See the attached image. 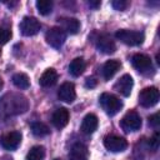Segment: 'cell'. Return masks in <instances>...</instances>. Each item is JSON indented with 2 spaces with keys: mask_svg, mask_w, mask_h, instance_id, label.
Instances as JSON below:
<instances>
[{
  "mask_svg": "<svg viewBox=\"0 0 160 160\" xmlns=\"http://www.w3.org/2000/svg\"><path fill=\"white\" fill-rule=\"evenodd\" d=\"M29 108V101L24 95L20 94H5L0 99V116L6 118L11 115H18L22 114L28 110Z\"/></svg>",
  "mask_w": 160,
  "mask_h": 160,
  "instance_id": "1",
  "label": "cell"
},
{
  "mask_svg": "<svg viewBox=\"0 0 160 160\" xmlns=\"http://www.w3.org/2000/svg\"><path fill=\"white\" fill-rule=\"evenodd\" d=\"M99 101H100V105H101L102 110H104L108 115H110V116L118 114V112L121 110V108H122L121 100H120L119 98H116L115 95L109 94V92L101 94Z\"/></svg>",
  "mask_w": 160,
  "mask_h": 160,
  "instance_id": "2",
  "label": "cell"
},
{
  "mask_svg": "<svg viewBox=\"0 0 160 160\" xmlns=\"http://www.w3.org/2000/svg\"><path fill=\"white\" fill-rule=\"evenodd\" d=\"M115 38L118 40H120L121 42L130 45V46H136L142 44L145 35L141 31H136V30H126V29H121L118 30L115 32Z\"/></svg>",
  "mask_w": 160,
  "mask_h": 160,
  "instance_id": "3",
  "label": "cell"
},
{
  "mask_svg": "<svg viewBox=\"0 0 160 160\" xmlns=\"http://www.w3.org/2000/svg\"><path fill=\"white\" fill-rule=\"evenodd\" d=\"M141 124H142V122H141L140 115H139L136 111H134V110L128 111V112L124 115V118L121 119V121H120L121 129H122L124 131H126V132H131V131H138V130H140Z\"/></svg>",
  "mask_w": 160,
  "mask_h": 160,
  "instance_id": "4",
  "label": "cell"
},
{
  "mask_svg": "<svg viewBox=\"0 0 160 160\" xmlns=\"http://www.w3.org/2000/svg\"><path fill=\"white\" fill-rule=\"evenodd\" d=\"M159 101V90L155 86L145 88L139 94V102L144 108H152Z\"/></svg>",
  "mask_w": 160,
  "mask_h": 160,
  "instance_id": "5",
  "label": "cell"
},
{
  "mask_svg": "<svg viewBox=\"0 0 160 160\" xmlns=\"http://www.w3.org/2000/svg\"><path fill=\"white\" fill-rule=\"evenodd\" d=\"M45 39H46V42L50 46H52L55 49H59L65 42L66 32L60 26H54V28H51V29L48 30V32L45 35Z\"/></svg>",
  "mask_w": 160,
  "mask_h": 160,
  "instance_id": "6",
  "label": "cell"
},
{
  "mask_svg": "<svg viewBox=\"0 0 160 160\" xmlns=\"http://www.w3.org/2000/svg\"><path fill=\"white\" fill-rule=\"evenodd\" d=\"M20 31L24 36H32L40 31V22L34 16H25L20 22Z\"/></svg>",
  "mask_w": 160,
  "mask_h": 160,
  "instance_id": "7",
  "label": "cell"
},
{
  "mask_svg": "<svg viewBox=\"0 0 160 160\" xmlns=\"http://www.w3.org/2000/svg\"><path fill=\"white\" fill-rule=\"evenodd\" d=\"M104 146L111 152H121L128 148V141L118 135H108L104 139Z\"/></svg>",
  "mask_w": 160,
  "mask_h": 160,
  "instance_id": "8",
  "label": "cell"
},
{
  "mask_svg": "<svg viewBox=\"0 0 160 160\" xmlns=\"http://www.w3.org/2000/svg\"><path fill=\"white\" fill-rule=\"evenodd\" d=\"M21 138L22 136L20 131H10L1 136L0 142H1V146L6 150H15L20 145Z\"/></svg>",
  "mask_w": 160,
  "mask_h": 160,
  "instance_id": "9",
  "label": "cell"
},
{
  "mask_svg": "<svg viewBox=\"0 0 160 160\" xmlns=\"http://www.w3.org/2000/svg\"><path fill=\"white\" fill-rule=\"evenodd\" d=\"M95 44H96V48L99 51L104 52V54H112L115 50H116V45H115V41L110 38V35L108 34H101L96 38L95 40Z\"/></svg>",
  "mask_w": 160,
  "mask_h": 160,
  "instance_id": "10",
  "label": "cell"
},
{
  "mask_svg": "<svg viewBox=\"0 0 160 160\" xmlns=\"http://www.w3.org/2000/svg\"><path fill=\"white\" fill-rule=\"evenodd\" d=\"M132 86H134V80L129 75V74H125L122 75L114 85V89L120 92L122 96H129L131 94V90H132Z\"/></svg>",
  "mask_w": 160,
  "mask_h": 160,
  "instance_id": "11",
  "label": "cell"
},
{
  "mask_svg": "<svg viewBox=\"0 0 160 160\" xmlns=\"http://www.w3.org/2000/svg\"><path fill=\"white\" fill-rule=\"evenodd\" d=\"M131 64L136 70H139L141 72H145V71H149L152 69L151 59L145 54H135L131 58Z\"/></svg>",
  "mask_w": 160,
  "mask_h": 160,
  "instance_id": "12",
  "label": "cell"
},
{
  "mask_svg": "<svg viewBox=\"0 0 160 160\" xmlns=\"http://www.w3.org/2000/svg\"><path fill=\"white\" fill-rule=\"evenodd\" d=\"M69 118H70V115H69L68 109H65V108H59V109H56V110L54 111V114H52V116H51V122H52V125H54L56 129L60 130V129H62V128H65V126L68 125Z\"/></svg>",
  "mask_w": 160,
  "mask_h": 160,
  "instance_id": "13",
  "label": "cell"
},
{
  "mask_svg": "<svg viewBox=\"0 0 160 160\" xmlns=\"http://www.w3.org/2000/svg\"><path fill=\"white\" fill-rule=\"evenodd\" d=\"M58 96L61 101L64 102H72L76 98V92H75V86L72 82H64L58 91Z\"/></svg>",
  "mask_w": 160,
  "mask_h": 160,
  "instance_id": "14",
  "label": "cell"
},
{
  "mask_svg": "<svg viewBox=\"0 0 160 160\" xmlns=\"http://www.w3.org/2000/svg\"><path fill=\"white\" fill-rule=\"evenodd\" d=\"M98 125H99L98 116H96L95 114H88V115H85V118H84L82 121H81L80 130H81L84 134L90 135V134H92V132L98 129Z\"/></svg>",
  "mask_w": 160,
  "mask_h": 160,
  "instance_id": "15",
  "label": "cell"
},
{
  "mask_svg": "<svg viewBox=\"0 0 160 160\" xmlns=\"http://www.w3.org/2000/svg\"><path fill=\"white\" fill-rule=\"evenodd\" d=\"M69 160H89L88 148L81 142L74 144L69 152Z\"/></svg>",
  "mask_w": 160,
  "mask_h": 160,
  "instance_id": "16",
  "label": "cell"
},
{
  "mask_svg": "<svg viewBox=\"0 0 160 160\" xmlns=\"http://www.w3.org/2000/svg\"><path fill=\"white\" fill-rule=\"evenodd\" d=\"M60 28L69 34H76L80 30V22L75 18H61L59 19Z\"/></svg>",
  "mask_w": 160,
  "mask_h": 160,
  "instance_id": "17",
  "label": "cell"
},
{
  "mask_svg": "<svg viewBox=\"0 0 160 160\" xmlns=\"http://www.w3.org/2000/svg\"><path fill=\"white\" fill-rule=\"evenodd\" d=\"M120 66H121V64H120L119 60H115V59L108 60L102 66V76H104V79L105 80H110L118 72Z\"/></svg>",
  "mask_w": 160,
  "mask_h": 160,
  "instance_id": "18",
  "label": "cell"
},
{
  "mask_svg": "<svg viewBox=\"0 0 160 160\" xmlns=\"http://www.w3.org/2000/svg\"><path fill=\"white\" fill-rule=\"evenodd\" d=\"M56 80H58V72L55 71V69L49 68L42 72V75L40 76L39 82L42 88H50V86L55 85Z\"/></svg>",
  "mask_w": 160,
  "mask_h": 160,
  "instance_id": "19",
  "label": "cell"
},
{
  "mask_svg": "<svg viewBox=\"0 0 160 160\" xmlns=\"http://www.w3.org/2000/svg\"><path fill=\"white\" fill-rule=\"evenodd\" d=\"M85 66H86V64H85L84 59L76 58V59H74V60L70 62V65H69V72H70L74 78H78V76H80V75L84 72Z\"/></svg>",
  "mask_w": 160,
  "mask_h": 160,
  "instance_id": "20",
  "label": "cell"
},
{
  "mask_svg": "<svg viewBox=\"0 0 160 160\" xmlns=\"http://www.w3.org/2000/svg\"><path fill=\"white\" fill-rule=\"evenodd\" d=\"M12 84L18 89H28L30 86V80L29 76L24 72H18L12 76Z\"/></svg>",
  "mask_w": 160,
  "mask_h": 160,
  "instance_id": "21",
  "label": "cell"
},
{
  "mask_svg": "<svg viewBox=\"0 0 160 160\" xmlns=\"http://www.w3.org/2000/svg\"><path fill=\"white\" fill-rule=\"evenodd\" d=\"M31 131L38 138H42V136H46V135L50 134L49 126L44 122H40V121H35V122L31 124Z\"/></svg>",
  "mask_w": 160,
  "mask_h": 160,
  "instance_id": "22",
  "label": "cell"
},
{
  "mask_svg": "<svg viewBox=\"0 0 160 160\" xmlns=\"http://www.w3.org/2000/svg\"><path fill=\"white\" fill-rule=\"evenodd\" d=\"M44 158H45V148L41 145L32 146L26 155V160H44Z\"/></svg>",
  "mask_w": 160,
  "mask_h": 160,
  "instance_id": "23",
  "label": "cell"
},
{
  "mask_svg": "<svg viewBox=\"0 0 160 160\" xmlns=\"http://www.w3.org/2000/svg\"><path fill=\"white\" fill-rule=\"evenodd\" d=\"M36 9L40 15H48L52 11V1L51 0H38Z\"/></svg>",
  "mask_w": 160,
  "mask_h": 160,
  "instance_id": "24",
  "label": "cell"
},
{
  "mask_svg": "<svg viewBox=\"0 0 160 160\" xmlns=\"http://www.w3.org/2000/svg\"><path fill=\"white\" fill-rule=\"evenodd\" d=\"M11 39V31L6 28H0V45L6 44Z\"/></svg>",
  "mask_w": 160,
  "mask_h": 160,
  "instance_id": "25",
  "label": "cell"
},
{
  "mask_svg": "<svg viewBox=\"0 0 160 160\" xmlns=\"http://www.w3.org/2000/svg\"><path fill=\"white\" fill-rule=\"evenodd\" d=\"M111 5H112V8H114L115 10L122 11V10H125V9L128 8L129 2H128V1H125V0H114V1L111 2Z\"/></svg>",
  "mask_w": 160,
  "mask_h": 160,
  "instance_id": "26",
  "label": "cell"
},
{
  "mask_svg": "<svg viewBox=\"0 0 160 160\" xmlns=\"http://www.w3.org/2000/svg\"><path fill=\"white\" fill-rule=\"evenodd\" d=\"M149 124H150L152 128H155V129H158V128H159V125H160L159 112H156V114H154V115L149 116Z\"/></svg>",
  "mask_w": 160,
  "mask_h": 160,
  "instance_id": "27",
  "label": "cell"
},
{
  "mask_svg": "<svg viewBox=\"0 0 160 160\" xmlns=\"http://www.w3.org/2000/svg\"><path fill=\"white\" fill-rule=\"evenodd\" d=\"M158 145H159V132H155V135L149 141V146L152 148L154 150H156L158 149Z\"/></svg>",
  "mask_w": 160,
  "mask_h": 160,
  "instance_id": "28",
  "label": "cell"
},
{
  "mask_svg": "<svg viewBox=\"0 0 160 160\" xmlns=\"http://www.w3.org/2000/svg\"><path fill=\"white\" fill-rule=\"evenodd\" d=\"M85 86L86 88H95L96 86V80L94 79V78H88L86 79V81H85Z\"/></svg>",
  "mask_w": 160,
  "mask_h": 160,
  "instance_id": "29",
  "label": "cell"
},
{
  "mask_svg": "<svg viewBox=\"0 0 160 160\" xmlns=\"http://www.w3.org/2000/svg\"><path fill=\"white\" fill-rule=\"evenodd\" d=\"M89 6L92 9H98L100 6V1H89Z\"/></svg>",
  "mask_w": 160,
  "mask_h": 160,
  "instance_id": "30",
  "label": "cell"
},
{
  "mask_svg": "<svg viewBox=\"0 0 160 160\" xmlns=\"http://www.w3.org/2000/svg\"><path fill=\"white\" fill-rule=\"evenodd\" d=\"M0 160H12V158H10V156H2Z\"/></svg>",
  "mask_w": 160,
  "mask_h": 160,
  "instance_id": "31",
  "label": "cell"
},
{
  "mask_svg": "<svg viewBox=\"0 0 160 160\" xmlns=\"http://www.w3.org/2000/svg\"><path fill=\"white\" fill-rule=\"evenodd\" d=\"M2 85H4V82H2V79L0 78V90L2 89Z\"/></svg>",
  "mask_w": 160,
  "mask_h": 160,
  "instance_id": "32",
  "label": "cell"
},
{
  "mask_svg": "<svg viewBox=\"0 0 160 160\" xmlns=\"http://www.w3.org/2000/svg\"><path fill=\"white\" fill-rule=\"evenodd\" d=\"M54 160H60V159H54Z\"/></svg>",
  "mask_w": 160,
  "mask_h": 160,
  "instance_id": "33",
  "label": "cell"
}]
</instances>
